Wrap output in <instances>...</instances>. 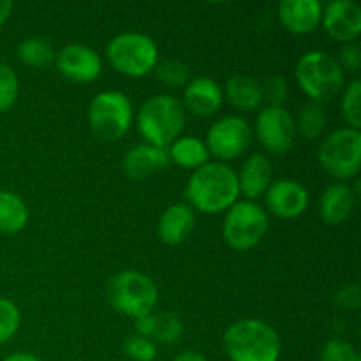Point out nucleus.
<instances>
[{
  "mask_svg": "<svg viewBox=\"0 0 361 361\" xmlns=\"http://www.w3.org/2000/svg\"><path fill=\"white\" fill-rule=\"evenodd\" d=\"M337 62L341 63L342 71L344 73H351L356 74L361 67V46L358 41H351V42H344L338 51Z\"/></svg>",
  "mask_w": 361,
  "mask_h": 361,
  "instance_id": "34",
  "label": "nucleus"
},
{
  "mask_svg": "<svg viewBox=\"0 0 361 361\" xmlns=\"http://www.w3.org/2000/svg\"><path fill=\"white\" fill-rule=\"evenodd\" d=\"M173 361H208L201 353L197 351H183L180 355H176Z\"/></svg>",
  "mask_w": 361,
  "mask_h": 361,
  "instance_id": "36",
  "label": "nucleus"
},
{
  "mask_svg": "<svg viewBox=\"0 0 361 361\" xmlns=\"http://www.w3.org/2000/svg\"><path fill=\"white\" fill-rule=\"evenodd\" d=\"M324 30L338 42L358 41L361 34V9L353 0H331L323 6L321 18Z\"/></svg>",
  "mask_w": 361,
  "mask_h": 361,
  "instance_id": "14",
  "label": "nucleus"
},
{
  "mask_svg": "<svg viewBox=\"0 0 361 361\" xmlns=\"http://www.w3.org/2000/svg\"><path fill=\"white\" fill-rule=\"evenodd\" d=\"M319 361H361L360 353L349 342L341 338H331L321 349Z\"/></svg>",
  "mask_w": 361,
  "mask_h": 361,
  "instance_id": "32",
  "label": "nucleus"
},
{
  "mask_svg": "<svg viewBox=\"0 0 361 361\" xmlns=\"http://www.w3.org/2000/svg\"><path fill=\"white\" fill-rule=\"evenodd\" d=\"M20 309L11 300L0 298V344L7 342L20 330Z\"/></svg>",
  "mask_w": 361,
  "mask_h": 361,
  "instance_id": "31",
  "label": "nucleus"
},
{
  "mask_svg": "<svg viewBox=\"0 0 361 361\" xmlns=\"http://www.w3.org/2000/svg\"><path fill=\"white\" fill-rule=\"evenodd\" d=\"M252 129L243 116L226 115L212 123L207 134V150L219 162L238 159L249 150Z\"/></svg>",
  "mask_w": 361,
  "mask_h": 361,
  "instance_id": "10",
  "label": "nucleus"
},
{
  "mask_svg": "<svg viewBox=\"0 0 361 361\" xmlns=\"http://www.w3.org/2000/svg\"><path fill=\"white\" fill-rule=\"evenodd\" d=\"M106 56L116 73L129 78H143L157 67L159 48L150 35L122 32L108 42Z\"/></svg>",
  "mask_w": 361,
  "mask_h": 361,
  "instance_id": "6",
  "label": "nucleus"
},
{
  "mask_svg": "<svg viewBox=\"0 0 361 361\" xmlns=\"http://www.w3.org/2000/svg\"><path fill=\"white\" fill-rule=\"evenodd\" d=\"M59 73L74 83H92L102 73V60L97 51L85 44H67L55 56Z\"/></svg>",
  "mask_w": 361,
  "mask_h": 361,
  "instance_id": "12",
  "label": "nucleus"
},
{
  "mask_svg": "<svg viewBox=\"0 0 361 361\" xmlns=\"http://www.w3.org/2000/svg\"><path fill=\"white\" fill-rule=\"evenodd\" d=\"M236 176H238L240 194L252 201L263 196L274 182V166L267 155L252 154L245 159Z\"/></svg>",
  "mask_w": 361,
  "mask_h": 361,
  "instance_id": "19",
  "label": "nucleus"
},
{
  "mask_svg": "<svg viewBox=\"0 0 361 361\" xmlns=\"http://www.w3.org/2000/svg\"><path fill=\"white\" fill-rule=\"evenodd\" d=\"M268 214L254 201H236L226 212L222 222V238L231 249L249 250L254 249L267 236Z\"/></svg>",
  "mask_w": 361,
  "mask_h": 361,
  "instance_id": "9",
  "label": "nucleus"
},
{
  "mask_svg": "<svg viewBox=\"0 0 361 361\" xmlns=\"http://www.w3.org/2000/svg\"><path fill=\"white\" fill-rule=\"evenodd\" d=\"M28 222V207L18 194L0 190V233H20Z\"/></svg>",
  "mask_w": 361,
  "mask_h": 361,
  "instance_id": "24",
  "label": "nucleus"
},
{
  "mask_svg": "<svg viewBox=\"0 0 361 361\" xmlns=\"http://www.w3.org/2000/svg\"><path fill=\"white\" fill-rule=\"evenodd\" d=\"M295 127L296 134H300L303 140H317L326 129V111H324L323 104H317L312 101L303 104L296 115Z\"/></svg>",
  "mask_w": 361,
  "mask_h": 361,
  "instance_id": "25",
  "label": "nucleus"
},
{
  "mask_svg": "<svg viewBox=\"0 0 361 361\" xmlns=\"http://www.w3.org/2000/svg\"><path fill=\"white\" fill-rule=\"evenodd\" d=\"M18 59L23 63H27L28 67H34V69H42V67H48L49 63L55 62V49H53L51 42L46 41L42 37H28L18 44Z\"/></svg>",
  "mask_w": 361,
  "mask_h": 361,
  "instance_id": "26",
  "label": "nucleus"
},
{
  "mask_svg": "<svg viewBox=\"0 0 361 361\" xmlns=\"http://www.w3.org/2000/svg\"><path fill=\"white\" fill-rule=\"evenodd\" d=\"M11 13H13V2L11 0H0V27L9 20Z\"/></svg>",
  "mask_w": 361,
  "mask_h": 361,
  "instance_id": "37",
  "label": "nucleus"
},
{
  "mask_svg": "<svg viewBox=\"0 0 361 361\" xmlns=\"http://www.w3.org/2000/svg\"><path fill=\"white\" fill-rule=\"evenodd\" d=\"M256 136L264 150L275 155H284L295 147V118L284 106H264L256 116Z\"/></svg>",
  "mask_w": 361,
  "mask_h": 361,
  "instance_id": "11",
  "label": "nucleus"
},
{
  "mask_svg": "<svg viewBox=\"0 0 361 361\" xmlns=\"http://www.w3.org/2000/svg\"><path fill=\"white\" fill-rule=\"evenodd\" d=\"M321 18L323 4L319 0H282L279 4V20L291 34H310L319 27Z\"/></svg>",
  "mask_w": 361,
  "mask_h": 361,
  "instance_id": "17",
  "label": "nucleus"
},
{
  "mask_svg": "<svg viewBox=\"0 0 361 361\" xmlns=\"http://www.w3.org/2000/svg\"><path fill=\"white\" fill-rule=\"evenodd\" d=\"M169 161L183 169H197L210 162L204 141L196 136H180L168 147Z\"/></svg>",
  "mask_w": 361,
  "mask_h": 361,
  "instance_id": "23",
  "label": "nucleus"
},
{
  "mask_svg": "<svg viewBox=\"0 0 361 361\" xmlns=\"http://www.w3.org/2000/svg\"><path fill=\"white\" fill-rule=\"evenodd\" d=\"M134 120L133 102L123 92H99L88 104V126L102 141L115 143L129 133Z\"/></svg>",
  "mask_w": 361,
  "mask_h": 361,
  "instance_id": "7",
  "label": "nucleus"
},
{
  "mask_svg": "<svg viewBox=\"0 0 361 361\" xmlns=\"http://www.w3.org/2000/svg\"><path fill=\"white\" fill-rule=\"evenodd\" d=\"M134 328H136V335L168 345L176 344L183 335L182 321L171 312H152L143 317H137L134 319Z\"/></svg>",
  "mask_w": 361,
  "mask_h": 361,
  "instance_id": "21",
  "label": "nucleus"
},
{
  "mask_svg": "<svg viewBox=\"0 0 361 361\" xmlns=\"http://www.w3.org/2000/svg\"><path fill=\"white\" fill-rule=\"evenodd\" d=\"M106 298L116 312L137 319L154 312L159 302V289L148 275L136 270H123L109 279Z\"/></svg>",
  "mask_w": 361,
  "mask_h": 361,
  "instance_id": "5",
  "label": "nucleus"
},
{
  "mask_svg": "<svg viewBox=\"0 0 361 361\" xmlns=\"http://www.w3.org/2000/svg\"><path fill=\"white\" fill-rule=\"evenodd\" d=\"M224 349L229 361H279L282 342L270 324L247 317L226 330Z\"/></svg>",
  "mask_w": 361,
  "mask_h": 361,
  "instance_id": "2",
  "label": "nucleus"
},
{
  "mask_svg": "<svg viewBox=\"0 0 361 361\" xmlns=\"http://www.w3.org/2000/svg\"><path fill=\"white\" fill-rule=\"evenodd\" d=\"M337 307H341L345 312H353L360 307V288L358 284H349L338 289L334 296Z\"/></svg>",
  "mask_w": 361,
  "mask_h": 361,
  "instance_id": "35",
  "label": "nucleus"
},
{
  "mask_svg": "<svg viewBox=\"0 0 361 361\" xmlns=\"http://www.w3.org/2000/svg\"><path fill=\"white\" fill-rule=\"evenodd\" d=\"M136 126L147 143L168 148L182 134L185 126V108L173 95H154L145 101L137 111Z\"/></svg>",
  "mask_w": 361,
  "mask_h": 361,
  "instance_id": "4",
  "label": "nucleus"
},
{
  "mask_svg": "<svg viewBox=\"0 0 361 361\" xmlns=\"http://www.w3.org/2000/svg\"><path fill=\"white\" fill-rule=\"evenodd\" d=\"M224 102L221 85L207 76L190 80L183 88V108L196 116H214Z\"/></svg>",
  "mask_w": 361,
  "mask_h": 361,
  "instance_id": "16",
  "label": "nucleus"
},
{
  "mask_svg": "<svg viewBox=\"0 0 361 361\" xmlns=\"http://www.w3.org/2000/svg\"><path fill=\"white\" fill-rule=\"evenodd\" d=\"M4 361H41V360H39L35 355H32V353L20 351V353H13V355H9Z\"/></svg>",
  "mask_w": 361,
  "mask_h": 361,
  "instance_id": "38",
  "label": "nucleus"
},
{
  "mask_svg": "<svg viewBox=\"0 0 361 361\" xmlns=\"http://www.w3.org/2000/svg\"><path fill=\"white\" fill-rule=\"evenodd\" d=\"M196 214L187 203H175L164 210L157 224V235L166 245H180L194 231Z\"/></svg>",
  "mask_w": 361,
  "mask_h": 361,
  "instance_id": "18",
  "label": "nucleus"
},
{
  "mask_svg": "<svg viewBox=\"0 0 361 361\" xmlns=\"http://www.w3.org/2000/svg\"><path fill=\"white\" fill-rule=\"evenodd\" d=\"M155 74H157V80L169 88L185 87L190 81L189 67L180 60H166V62L157 63Z\"/></svg>",
  "mask_w": 361,
  "mask_h": 361,
  "instance_id": "28",
  "label": "nucleus"
},
{
  "mask_svg": "<svg viewBox=\"0 0 361 361\" xmlns=\"http://www.w3.org/2000/svg\"><path fill=\"white\" fill-rule=\"evenodd\" d=\"M261 88H263V101H267L268 106H282L288 99V81L281 74H271L264 80Z\"/></svg>",
  "mask_w": 361,
  "mask_h": 361,
  "instance_id": "33",
  "label": "nucleus"
},
{
  "mask_svg": "<svg viewBox=\"0 0 361 361\" xmlns=\"http://www.w3.org/2000/svg\"><path fill=\"white\" fill-rule=\"evenodd\" d=\"M264 201L270 214L289 221V219L300 217L309 208L310 194L298 180L281 178L271 182V185L264 192Z\"/></svg>",
  "mask_w": 361,
  "mask_h": 361,
  "instance_id": "13",
  "label": "nucleus"
},
{
  "mask_svg": "<svg viewBox=\"0 0 361 361\" xmlns=\"http://www.w3.org/2000/svg\"><path fill=\"white\" fill-rule=\"evenodd\" d=\"M185 197L192 210L210 215L228 212L240 197L236 171L226 162H207L187 180Z\"/></svg>",
  "mask_w": 361,
  "mask_h": 361,
  "instance_id": "1",
  "label": "nucleus"
},
{
  "mask_svg": "<svg viewBox=\"0 0 361 361\" xmlns=\"http://www.w3.org/2000/svg\"><path fill=\"white\" fill-rule=\"evenodd\" d=\"M122 349L123 355L133 361H155V358H157V345H155V342L136 334L127 337Z\"/></svg>",
  "mask_w": 361,
  "mask_h": 361,
  "instance_id": "30",
  "label": "nucleus"
},
{
  "mask_svg": "<svg viewBox=\"0 0 361 361\" xmlns=\"http://www.w3.org/2000/svg\"><path fill=\"white\" fill-rule=\"evenodd\" d=\"M20 95V80L13 67L0 62V113L7 111L14 106Z\"/></svg>",
  "mask_w": 361,
  "mask_h": 361,
  "instance_id": "29",
  "label": "nucleus"
},
{
  "mask_svg": "<svg viewBox=\"0 0 361 361\" xmlns=\"http://www.w3.org/2000/svg\"><path fill=\"white\" fill-rule=\"evenodd\" d=\"M342 118L351 129L360 130L361 127V81L358 78L349 81L342 90L341 99Z\"/></svg>",
  "mask_w": 361,
  "mask_h": 361,
  "instance_id": "27",
  "label": "nucleus"
},
{
  "mask_svg": "<svg viewBox=\"0 0 361 361\" xmlns=\"http://www.w3.org/2000/svg\"><path fill=\"white\" fill-rule=\"evenodd\" d=\"M317 161L321 168L337 180L358 175L361 166V134L351 127H342L328 134L319 145Z\"/></svg>",
  "mask_w": 361,
  "mask_h": 361,
  "instance_id": "8",
  "label": "nucleus"
},
{
  "mask_svg": "<svg viewBox=\"0 0 361 361\" xmlns=\"http://www.w3.org/2000/svg\"><path fill=\"white\" fill-rule=\"evenodd\" d=\"M224 97L238 111H256L263 106V88L257 80L243 73L231 74L224 85Z\"/></svg>",
  "mask_w": 361,
  "mask_h": 361,
  "instance_id": "22",
  "label": "nucleus"
},
{
  "mask_svg": "<svg viewBox=\"0 0 361 361\" xmlns=\"http://www.w3.org/2000/svg\"><path fill=\"white\" fill-rule=\"evenodd\" d=\"M295 78L300 90L312 102L323 104L337 97L345 87V73L330 53L312 49L296 62Z\"/></svg>",
  "mask_w": 361,
  "mask_h": 361,
  "instance_id": "3",
  "label": "nucleus"
},
{
  "mask_svg": "<svg viewBox=\"0 0 361 361\" xmlns=\"http://www.w3.org/2000/svg\"><path fill=\"white\" fill-rule=\"evenodd\" d=\"M356 194L348 183H330L319 200V214L326 224L338 226L351 217L355 210Z\"/></svg>",
  "mask_w": 361,
  "mask_h": 361,
  "instance_id": "20",
  "label": "nucleus"
},
{
  "mask_svg": "<svg viewBox=\"0 0 361 361\" xmlns=\"http://www.w3.org/2000/svg\"><path fill=\"white\" fill-rule=\"evenodd\" d=\"M171 166L168 148L155 147L150 143H140L129 148L123 157L122 168L133 180H145Z\"/></svg>",
  "mask_w": 361,
  "mask_h": 361,
  "instance_id": "15",
  "label": "nucleus"
}]
</instances>
